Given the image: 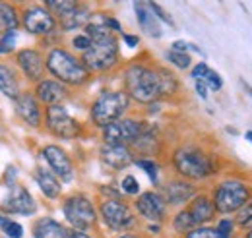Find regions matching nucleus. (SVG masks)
Instances as JSON below:
<instances>
[{
  "mask_svg": "<svg viewBox=\"0 0 252 238\" xmlns=\"http://www.w3.org/2000/svg\"><path fill=\"white\" fill-rule=\"evenodd\" d=\"M134 208L138 211V215L144 217L148 223H158V225H161L167 219V213H169V208L158 194V190L142 192L138 200L134 202Z\"/></svg>",
  "mask_w": 252,
  "mask_h": 238,
  "instance_id": "nucleus-12",
  "label": "nucleus"
},
{
  "mask_svg": "<svg viewBox=\"0 0 252 238\" xmlns=\"http://www.w3.org/2000/svg\"><path fill=\"white\" fill-rule=\"evenodd\" d=\"M0 91L10 99L20 97V84H18L14 72L4 64H0Z\"/></svg>",
  "mask_w": 252,
  "mask_h": 238,
  "instance_id": "nucleus-26",
  "label": "nucleus"
},
{
  "mask_svg": "<svg viewBox=\"0 0 252 238\" xmlns=\"http://www.w3.org/2000/svg\"><path fill=\"white\" fill-rule=\"evenodd\" d=\"M132 101L125 89H107L101 91L90 107V119L97 128H105L117 120L125 119Z\"/></svg>",
  "mask_w": 252,
  "mask_h": 238,
  "instance_id": "nucleus-5",
  "label": "nucleus"
},
{
  "mask_svg": "<svg viewBox=\"0 0 252 238\" xmlns=\"http://www.w3.org/2000/svg\"><path fill=\"white\" fill-rule=\"evenodd\" d=\"M92 18H94V14L90 12V8L80 4L76 10H72L70 14H66L64 18H61V26H63L64 31L82 30V28H86L92 22Z\"/></svg>",
  "mask_w": 252,
  "mask_h": 238,
  "instance_id": "nucleus-24",
  "label": "nucleus"
},
{
  "mask_svg": "<svg viewBox=\"0 0 252 238\" xmlns=\"http://www.w3.org/2000/svg\"><path fill=\"white\" fill-rule=\"evenodd\" d=\"M47 128L63 140H76L82 134L80 122L74 119L63 105L47 107Z\"/></svg>",
  "mask_w": 252,
  "mask_h": 238,
  "instance_id": "nucleus-10",
  "label": "nucleus"
},
{
  "mask_svg": "<svg viewBox=\"0 0 252 238\" xmlns=\"http://www.w3.org/2000/svg\"><path fill=\"white\" fill-rule=\"evenodd\" d=\"M2 229H4V235H6L8 238H22L24 237V229H22V225H18L16 221L6 219V221H4V225H2Z\"/></svg>",
  "mask_w": 252,
  "mask_h": 238,
  "instance_id": "nucleus-40",
  "label": "nucleus"
},
{
  "mask_svg": "<svg viewBox=\"0 0 252 238\" xmlns=\"http://www.w3.org/2000/svg\"><path fill=\"white\" fill-rule=\"evenodd\" d=\"M134 12H136L138 26H140V30H144V33H148L154 39H159L163 35L161 24L158 22V18L152 14V10L148 8V2H134Z\"/></svg>",
  "mask_w": 252,
  "mask_h": 238,
  "instance_id": "nucleus-20",
  "label": "nucleus"
},
{
  "mask_svg": "<svg viewBox=\"0 0 252 238\" xmlns=\"http://www.w3.org/2000/svg\"><path fill=\"white\" fill-rule=\"evenodd\" d=\"M159 70V82H161V99L163 97H173L175 93L181 89V82L175 76V72L167 70V68H158Z\"/></svg>",
  "mask_w": 252,
  "mask_h": 238,
  "instance_id": "nucleus-27",
  "label": "nucleus"
},
{
  "mask_svg": "<svg viewBox=\"0 0 252 238\" xmlns=\"http://www.w3.org/2000/svg\"><path fill=\"white\" fill-rule=\"evenodd\" d=\"M252 196V184L241 177H225L212 190V204L218 215L231 217L243 208Z\"/></svg>",
  "mask_w": 252,
  "mask_h": 238,
  "instance_id": "nucleus-4",
  "label": "nucleus"
},
{
  "mask_svg": "<svg viewBox=\"0 0 252 238\" xmlns=\"http://www.w3.org/2000/svg\"><path fill=\"white\" fill-rule=\"evenodd\" d=\"M16 111L30 126L41 124V109H39V103L32 93H24V95L20 93V97L16 99Z\"/></svg>",
  "mask_w": 252,
  "mask_h": 238,
  "instance_id": "nucleus-21",
  "label": "nucleus"
},
{
  "mask_svg": "<svg viewBox=\"0 0 252 238\" xmlns=\"http://www.w3.org/2000/svg\"><path fill=\"white\" fill-rule=\"evenodd\" d=\"M78 6H80V2H74V0H49L47 2V8L53 10L59 18H64L66 14H70L72 10H76Z\"/></svg>",
  "mask_w": 252,
  "mask_h": 238,
  "instance_id": "nucleus-33",
  "label": "nucleus"
},
{
  "mask_svg": "<svg viewBox=\"0 0 252 238\" xmlns=\"http://www.w3.org/2000/svg\"><path fill=\"white\" fill-rule=\"evenodd\" d=\"M204 84H206V88L210 91H221V88H223V80H221V76L216 72V70H208V74H206V78L202 80Z\"/></svg>",
  "mask_w": 252,
  "mask_h": 238,
  "instance_id": "nucleus-38",
  "label": "nucleus"
},
{
  "mask_svg": "<svg viewBox=\"0 0 252 238\" xmlns=\"http://www.w3.org/2000/svg\"><path fill=\"white\" fill-rule=\"evenodd\" d=\"M173 171L183 180L200 182L220 173V163L214 153L198 146H181L173 151L171 157Z\"/></svg>",
  "mask_w": 252,
  "mask_h": 238,
  "instance_id": "nucleus-2",
  "label": "nucleus"
},
{
  "mask_svg": "<svg viewBox=\"0 0 252 238\" xmlns=\"http://www.w3.org/2000/svg\"><path fill=\"white\" fill-rule=\"evenodd\" d=\"M208 70H210V66H208L206 62H198V64H194V68H192L190 76H192V80H194V82H198V80H204V78H206Z\"/></svg>",
  "mask_w": 252,
  "mask_h": 238,
  "instance_id": "nucleus-42",
  "label": "nucleus"
},
{
  "mask_svg": "<svg viewBox=\"0 0 252 238\" xmlns=\"http://www.w3.org/2000/svg\"><path fill=\"white\" fill-rule=\"evenodd\" d=\"M24 28L33 35H49L57 30V20L47 8L33 6L24 14Z\"/></svg>",
  "mask_w": 252,
  "mask_h": 238,
  "instance_id": "nucleus-14",
  "label": "nucleus"
},
{
  "mask_svg": "<svg viewBox=\"0 0 252 238\" xmlns=\"http://www.w3.org/2000/svg\"><path fill=\"white\" fill-rule=\"evenodd\" d=\"M45 66L55 76V80L64 86H84L92 76L82 59L64 49H53L45 60Z\"/></svg>",
  "mask_w": 252,
  "mask_h": 238,
  "instance_id": "nucleus-6",
  "label": "nucleus"
},
{
  "mask_svg": "<svg viewBox=\"0 0 252 238\" xmlns=\"http://www.w3.org/2000/svg\"><path fill=\"white\" fill-rule=\"evenodd\" d=\"M84 33L92 39V47L90 51H86L82 55V62L88 68V72H109L113 70L119 60H121V49H119V39L117 35H113L107 30L101 20L97 18L84 28Z\"/></svg>",
  "mask_w": 252,
  "mask_h": 238,
  "instance_id": "nucleus-1",
  "label": "nucleus"
},
{
  "mask_svg": "<svg viewBox=\"0 0 252 238\" xmlns=\"http://www.w3.org/2000/svg\"><path fill=\"white\" fill-rule=\"evenodd\" d=\"M241 238H252V229H247V231H243V237Z\"/></svg>",
  "mask_w": 252,
  "mask_h": 238,
  "instance_id": "nucleus-49",
  "label": "nucleus"
},
{
  "mask_svg": "<svg viewBox=\"0 0 252 238\" xmlns=\"http://www.w3.org/2000/svg\"><path fill=\"white\" fill-rule=\"evenodd\" d=\"M4 221H6V219H4V217H2V215H0V227H2V225H4Z\"/></svg>",
  "mask_w": 252,
  "mask_h": 238,
  "instance_id": "nucleus-52",
  "label": "nucleus"
},
{
  "mask_svg": "<svg viewBox=\"0 0 252 238\" xmlns=\"http://www.w3.org/2000/svg\"><path fill=\"white\" fill-rule=\"evenodd\" d=\"M144 124L146 120L140 119H121L109 126H105L101 130V136H103V144L107 146H132L138 136L142 134L144 130Z\"/></svg>",
  "mask_w": 252,
  "mask_h": 238,
  "instance_id": "nucleus-9",
  "label": "nucleus"
},
{
  "mask_svg": "<svg viewBox=\"0 0 252 238\" xmlns=\"http://www.w3.org/2000/svg\"><path fill=\"white\" fill-rule=\"evenodd\" d=\"M148 8H150V10H152V14L158 18L159 24L163 22V24H167L169 28H175V22H173V18H171V16H169V14H167V12H165V10L159 6L158 2H148Z\"/></svg>",
  "mask_w": 252,
  "mask_h": 238,
  "instance_id": "nucleus-37",
  "label": "nucleus"
},
{
  "mask_svg": "<svg viewBox=\"0 0 252 238\" xmlns=\"http://www.w3.org/2000/svg\"><path fill=\"white\" fill-rule=\"evenodd\" d=\"M183 238H227V237L221 235L220 231L216 229V225H202V227H194Z\"/></svg>",
  "mask_w": 252,
  "mask_h": 238,
  "instance_id": "nucleus-34",
  "label": "nucleus"
},
{
  "mask_svg": "<svg viewBox=\"0 0 252 238\" xmlns=\"http://www.w3.org/2000/svg\"><path fill=\"white\" fill-rule=\"evenodd\" d=\"M134 165H136V167H140V169L148 175V178L152 180V184H154V186H159V173H161V165H159L158 161L138 157V159H134Z\"/></svg>",
  "mask_w": 252,
  "mask_h": 238,
  "instance_id": "nucleus-30",
  "label": "nucleus"
},
{
  "mask_svg": "<svg viewBox=\"0 0 252 238\" xmlns=\"http://www.w3.org/2000/svg\"><path fill=\"white\" fill-rule=\"evenodd\" d=\"M119 238H140L138 235H134V233H125V235H121Z\"/></svg>",
  "mask_w": 252,
  "mask_h": 238,
  "instance_id": "nucleus-48",
  "label": "nucleus"
},
{
  "mask_svg": "<svg viewBox=\"0 0 252 238\" xmlns=\"http://www.w3.org/2000/svg\"><path fill=\"white\" fill-rule=\"evenodd\" d=\"M68 238H94V237H90L88 233H80V231H70Z\"/></svg>",
  "mask_w": 252,
  "mask_h": 238,
  "instance_id": "nucleus-46",
  "label": "nucleus"
},
{
  "mask_svg": "<svg viewBox=\"0 0 252 238\" xmlns=\"http://www.w3.org/2000/svg\"><path fill=\"white\" fill-rule=\"evenodd\" d=\"M72 47L78 51V53H86V51H90V47H92V39L86 35V33H78V35H74L72 37Z\"/></svg>",
  "mask_w": 252,
  "mask_h": 238,
  "instance_id": "nucleus-39",
  "label": "nucleus"
},
{
  "mask_svg": "<svg viewBox=\"0 0 252 238\" xmlns=\"http://www.w3.org/2000/svg\"><path fill=\"white\" fill-rule=\"evenodd\" d=\"M123 82L125 93L130 97V101L140 105H154L161 99V82L156 66L132 62L125 68Z\"/></svg>",
  "mask_w": 252,
  "mask_h": 238,
  "instance_id": "nucleus-3",
  "label": "nucleus"
},
{
  "mask_svg": "<svg viewBox=\"0 0 252 238\" xmlns=\"http://www.w3.org/2000/svg\"><path fill=\"white\" fill-rule=\"evenodd\" d=\"M18 28V16L12 6L0 4V33H12Z\"/></svg>",
  "mask_w": 252,
  "mask_h": 238,
  "instance_id": "nucleus-29",
  "label": "nucleus"
},
{
  "mask_svg": "<svg viewBox=\"0 0 252 238\" xmlns=\"http://www.w3.org/2000/svg\"><path fill=\"white\" fill-rule=\"evenodd\" d=\"M68 235H70V231H66L64 225H61L59 221H55L51 217L39 219V223L33 229L35 238H68Z\"/></svg>",
  "mask_w": 252,
  "mask_h": 238,
  "instance_id": "nucleus-23",
  "label": "nucleus"
},
{
  "mask_svg": "<svg viewBox=\"0 0 252 238\" xmlns=\"http://www.w3.org/2000/svg\"><path fill=\"white\" fill-rule=\"evenodd\" d=\"M165 59H167V62L171 66H175L177 70H189L190 66H192V57H190L189 53H177V51L169 49Z\"/></svg>",
  "mask_w": 252,
  "mask_h": 238,
  "instance_id": "nucleus-32",
  "label": "nucleus"
},
{
  "mask_svg": "<svg viewBox=\"0 0 252 238\" xmlns=\"http://www.w3.org/2000/svg\"><path fill=\"white\" fill-rule=\"evenodd\" d=\"M16 45V33H4L2 39H0V53H10Z\"/></svg>",
  "mask_w": 252,
  "mask_h": 238,
  "instance_id": "nucleus-41",
  "label": "nucleus"
},
{
  "mask_svg": "<svg viewBox=\"0 0 252 238\" xmlns=\"http://www.w3.org/2000/svg\"><path fill=\"white\" fill-rule=\"evenodd\" d=\"M187 211L192 217L194 225L196 227H202V225H212V221L218 217V211L212 204V198L208 194H202L198 192L187 206Z\"/></svg>",
  "mask_w": 252,
  "mask_h": 238,
  "instance_id": "nucleus-17",
  "label": "nucleus"
},
{
  "mask_svg": "<svg viewBox=\"0 0 252 238\" xmlns=\"http://www.w3.org/2000/svg\"><path fill=\"white\" fill-rule=\"evenodd\" d=\"M227 132H229V134H235V136H237V134H239V132H237V130H235V128H231V126H229V128H227Z\"/></svg>",
  "mask_w": 252,
  "mask_h": 238,
  "instance_id": "nucleus-51",
  "label": "nucleus"
},
{
  "mask_svg": "<svg viewBox=\"0 0 252 238\" xmlns=\"http://www.w3.org/2000/svg\"><path fill=\"white\" fill-rule=\"evenodd\" d=\"M35 93H37V99H41V101L47 103L49 107L61 105L64 99L68 97L66 86L61 84V82H57V80H43V82H39Z\"/></svg>",
  "mask_w": 252,
  "mask_h": 238,
  "instance_id": "nucleus-19",
  "label": "nucleus"
},
{
  "mask_svg": "<svg viewBox=\"0 0 252 238\" xmlns=\"http://www.w3.org/2000/svg\"><path fill=\"white\" fill-rule=\"evenodd\" d=\"M171 227H173V231H175L177 235H183V237H185V235L190 233L196 225H194L192 217H190L187 208H185V209H179V211L173 215V219H171Z\"/></svg>",
  "mask_w": 252,
  "mask_h": 238,
  "instance_id": "nucleus-28",
  "label": "nucleus"
},
{
  "mask_svg": "<svg viewBox=\"0 0 252 238\" xmlns=\"http://www.w3.org/2000/svg\"><path fill=\"white\" fill-rule=\"evenodd\" d=\"M235 225L239 231H247V229H252V196L249 198V202L235 213Z\"/></svg>",
  "mask_w": 252,
  "mask_h": 238,
  "instance_id": "nucleus-31",
  "label": "nucleus"
},
{
  "mask_svg": "<svg viewBox=\"0 0 252 238\" xmlns=\"http://www.w3.org/2000/svg\"><path fill=\"white\" fill-rule=\"evenodd\" d=\"M171 51H177V53H189L190 43H187V41H175V43L171 45Z\"/></svg>",
  "mask_w": 252,
  "mask_h": 238,
  "instance_id": "nucleus-45",
  "label": "nucleus"
},
{
  "mask_svg": "<svg viewBox=\"0 0 252 238\" xmlns=\"http://www.w3.org/2000/svg\"><path fill=\"white\" fill-rule=\"evenodd\" d=\"M132 153H140L142 159H154L156 155H159L161 149V134L159 128L154 122H146L142 134L138 136V140L130 146Z\"/></svg>",
  "mask_w": 252,
  "mask_h": 238,
  "instance_id": "nucleus-13",
  "label": "nucleus"
},
{
  "mask_svg": "<svg viewBox=\"0 0 252 238\" xmlns=\"http://www.w3.org/2000/svg\"><path fill=\"white\" fill-rule=\"evenodd\" d=\"M123 41H125L130 49H136L140 45V37L138 35H130V33H123Z\"/></svg>",
  "mask_w": 252,
  "mask_h": 238,
  "instance_id": "nucleus-43",
  "label": "nucleus"
},
{
  "mask_svg": "<svg viewBox=\"0 0 252 238\" xmlns=\"http://www.w3.org/2000/svg\"><path fill=\"white\" fill-rule=\"evenodd\" d=\"M63 213L66 221L70 223V227L80 233L92 231L97 225V217H99L94 202L84 194L68 196L63 204Z\"/></svg>",
  "mask_w": 252,
  "mask_h": 238,
  "instance_id": "nucleus-7",
  "label": "nucleus"
},
{
  "mask_svg": "<svg viewBox=\"0 0 252 238\" xmlns=\"http://www.w3.org/2000/svg\"><path fill=\"white\" fill-rule=\"evenodd\" d=\"M99 161L111 171H125L134 165V153L128 146H107L99 148Z\"/></svg>",
  "mask_w": 252,
  "mask_h": 238,
  "instance_id": "nucleus-16",
  "label": "nucleus"
},
{
  "mask_svg": "<svg viewBox=\"0 0 252 238\" xmlns=\"http://www.w3.org/2000/svg\"><path fill=\"white\" fill-rule=\"evenodd\" d=\"M4 209L10 213H18V215H33L35 213V200L32 198V194L22 188V186H12L8 198L4 200Z\"/></svg>",
  "mask_w": 252,
  "mask_h": 238,
  "instance_id": "nucleus-18",
  "label": "nucleus"
},
{
  "mask_svg": "<svg viewBox=\"0 0 252 238\" xmlns=\"http://www.w3.org/2000/svg\"><path fill=\"white\" fill-rule=\"evenodd\" d=\"M43 157L49 163L51 173L57 178L64 180V182H70V180L74 178V165H72L68 153L63 148H59V146H47V148L43 149Z\"/></svg>",
  "mask_w": 252,
  "mask_h": 238,
  "instance_id": "nucleus-15",
  "label": "nucleus"
},
{
  "mask_svg": "<svg viewBox=\"0 0 252 238\" xmlns=\"http://www.w3.org/2000/svg\"><path fill=\"white\" fill-rule=\"evenodd\" d=\"M121 192L126 196H140V182L136 177L126 175L125 178L121 180Z\"/></svg>",
  "mask_w": 252,
  "mask_h": 238,
  "instance_id": "nucleus-36",
  "label": "nucleus"
},
{
  "mask_svg": "<svg viewBox=\"0 0 252 238\" xmlns=\"http://www.w3.org/2000/svg\"><path fill=\"white\" fill-rule=\"evenodd\" d=\"M99 215L105 227L113 233H125L136 225V215L123 200H103L99 206Z\"/></svg>",
  "mask_w": 252,
  "mask_h": 238,
  "instance_id": "nucleus-8",
  "label": "nucleus"
},
{
  "mask_svg": "<svg viewBox=\"0 0 252 238\" xmlns=\"http://www.w3.org/2000/svg\"><path fill=\"white\" fill-rule=\"evenodd\" d=\"M35 178H37V184H39V188L43 190V194H45L47 198H51V200H57V198L63 194V184H61V180L57 178V177H55L51 171H45V169H41V171H37Z\"/></svg>",
  "mask_w": 252,
  "mask_h": 238,
  "instance_id": "nucleus-25",
  "label": "nucleus"
},
{
  "mask_svg": "<svg viewBox=\"0 0 252 238\" xmlns=\"http://www.w3.org/2000/svg\"><path fill=\"white\" fill-rule=\"evenodd\" d=\"M243 86H245V91H247V95H249V97L252 99V88L249 86V84H245V82H243Z\"/></svg>",
  "mask_w": 252,
  "mask_h": 238,
  "instance_id": "nucleus-47",
  "label": "nucleus"
},
{
  "mask_svg": "<svg viewBox=\"0 0 252 238\" xmlns=\"http://www.w3.org/2000/svg\"><path fill=\"white\" fill-rule=\"evenodd\" d=\"M198 186H194L192 182L183 178L167 180L158 186V194L163 198V202L167 204V208H181V206H189V202L198 194Z\"/></svg>",
  "mask_w": 252,
  "mask_h": 238,
  "instance_id": "nucleus-11",
  "label": "nucleus"
},
{
  "mask_svg": "<svg viewBox=\"0 0 252 238\" xmlns=\"http://www.w3.org/2000/svg\"><path fill=\"white\" fill-rule=\"evenodd\" d=\"M216 229L220 231L223 237H227V238H233L235 237V233L239 231L237 225H235V219H233V217H221V219H218Z\"/></svg>",
  "mask_w": 252,
  "mask_h": 238,
  "instance_id": "nucleus-35",
  "label": "nucleus"
},
{
  "mask_svg": "<svg viewBox=\"0 0 252 238\" xmlns=\"http://www.w3.org/2000/svg\"><path fill=\"white\" fill-rule=\"evenodd\" d=\"M18 64L30 80H39L45 72V62L41 59V55L37 51H32V49H26L18 55Z\"/></svg>",
  "mask_w": 252,
  "mask_h": 238,
  "instance_id": "nucleus-22",
  "label": "nucleus"
},
{
  "mask_svg": "<svg viewBox=\"0 0 252 238\" xmlns=\"http://www.w3.org/2000/svg\"><path fill=\"white\" fill-rule=\"evenodd\" d=\"M194 89L198 93V97L200 99H208V88H206V84L202 82V80H198V82H194Z\"/></svg>",
  "mask_w": 252,
  "mask_h": 238,
  "instance_id": "nucleus-44",
  "label": "nucleus"
},
{
  "mask_svg": "<svg viewBox=\"0 0 252 238\" xmlns=\"http://www.w3.org/2000/svg\"><path fill=\"white\" fill-rule=\"evenodd\" d=\"M245 138H247V142L252 144V130H247V132H245Z\"/></svg>",
  "mask_w": 252,
  "mask_h": 238,
  "instance_id": "nucleus-50",
  "label": "nucleus"
}]
</instances>
